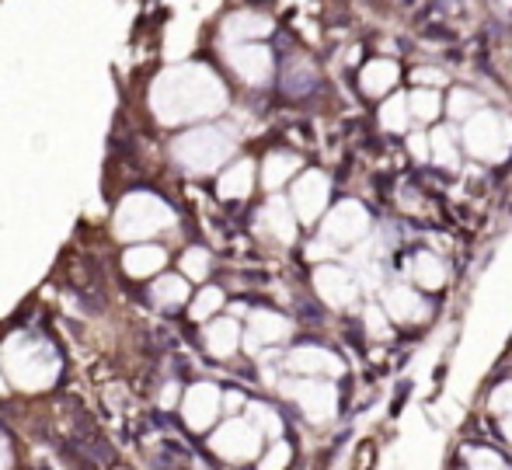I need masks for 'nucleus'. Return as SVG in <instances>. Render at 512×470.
Returning <instances> with one entry per match:
<instances>
[{
	"instance_id": "20",
	"label": "nucleus",
	"mask_w": 512,
	"mask_h": 470,
	"mask_svg": "<svg viewBox=\"0 0 512 470\" xmlns=\"http://www.w3.org/2000/svg\"><path fill=\"white\" fill-rule=\"evenodd\" d=\"M234 67L241 70L248 84H265L272 74V60L265 49H241V53L234 56Z\"/></svg>"
},
{
	"instance_id": "38",
	"label": "nucleus",
	"mask_w": 512,
	"mask_h": 470,
	"mask_svg": "<svg viewBox=\"0 0 512 470\" xmlns=\"http://www.w3.org/2000/svg\"><path fill=\"white\" fill-rule=\"evenodd\" d=\"M506 4H509V7H512V0H506Z\"/></svg>"
},
{
	"instance_id": "24",
	"label": "nucleus",
	"mask_w": 512,
	"mask_h": 470,
	"mask_svg": "<svg viewBox=\"0 0 512 470\" xmlns=\"http://www.w3.org/2000/svg\"><path fill=\"white\" fill-rule=\"evenodd\" d=\"M290 464H293V443L283 436L265 446V453L255 460V470H290Z\"/></svg>"
},
{
	"instance_id": "17",
	"label": "nucleus",
	"mask_w": 512,
	"mask_h": 470,
	"mask_svg": "<svg viewBox=\"0 0 512 470\" xmlns=\"http://www.w3.org/2000/svg\"><path fill=\"white\" fill-rule=\"evenodd\" d=\"M457 129L453 126H436L429 133L432 140V164H439L443 171H457L460 168V150H457Z\"/></svg>"
},
{
	"instance_id": "16",
	"label": "nucleus",
	"mask_w": 512,
	"mask_h": 470,
	"mask_svg": "<svg viewBox=\"0 0 512 470\" xmlns=\"http://www.w3.org/2000/svg\"><path fill=\"white\" fill-rule=\"evenodd\" d=\"M411 282H415L418 289H443L446 286V265L439 262L432 251H418L415 258H411Z\"/></svg>"
},
{
	"instance_id": "34",
	"label": "nucleus",
	"mask_w": 512,
	"mask_h": 470,
	"mask_svg": "<svg viewBox=\"0 0 512 470\" xmlns=\"http://www.w3.org/2000/svg\"><path fill=\"white\" fill-rule=\"evenodd\" d=\"M411 81H415L418 88H439V84H446V74L436 67H418L415 74H411Z\"/></svg>"
},
{
	"instance_id": "22",
	"label": "nucleus",
	"mask_w": 512,
	"mask_h": 470,
	"mask_svg": "<svg viewBox=\"0 0 512 470\" xmlns=\"http://www.w3.org/2000/svg\"><path fill=\"white\" fill-rule=\"evenodd\" d=\"M251 182H255V168L251 161H237L227 175L220 178V195L223 199H244L251 192Z\"/></svg>"
},
{
	"instance_id": "4",
	"label": "nucleus",
	"mask_w": 512,
	"mask_h": 470,
	"mask_svg": "<svg viewBox=\"0 0 512 470\" xmlns=\"http://www.w3.org/2000/svg\"><path fill=\"white\" fill-rule=\"evenodd\" d=\"M209 450L227 464H251L265 453V436L244 415H234L209 432Z\"/></svg>"
},
{
	"instance_id": "18",
	"label": "nucleus",
	"mask_w": 512,
	"mask_h": 470,
	"mask_svg": "<svg viewBox=\"0 0 512 470\" xmlns=\"http://www.w3.org/2000/svg\"><path fill=\"white\" fill-rule=\"evenodd\" d=\"M248 422L255 425L258 432H262L265 439H283L286 436V422H283V415H279V408H272V404H265V401H248Z\"/></svg>"
},
{
	"instance_id": "35",
	"label": "nucleus",
	"mask_w": 512,
	"mask_h": 470,
	"mask_svg": "<svg viewBox=\"0 0 512 470\" xmlns=\"http://www.w3.org/2000/svg\"><path fill=\"white\" fill-rule=\"evenodd\" d=\"M11 443H7V439L4 436H0V470H7V467H11Z\"/></svg>"
},
{
	"instance_id": "12",
	"label": "nucleus",
	"mask_w": 512,
	"mask_h": 470,
	"mask_svg": "<svg viewBox=\"0 0 512 470\" xmlns=\"http://www.w3.org/2000/svg\"><path fill=\"white\" fill-rule=\"evenodd\" d=\"M293 335L290 317L276 314V310H255L248 321V349H262V345H279Z\"/></svg>"
},
{
	"instance_id": "13",
	"label": "nucleus",
	"mask_w": 512,
	"mask_h": 470,
	"mask_svg": "<svg viewBox=\"0 0 512 470\" xmlns=\"http://www.w3.org/2000/svg\"><path fill=\"white\" fill-rule=\"evenodd\" d=\"M206 352L213 359H230L237 349H241V324L234 317H220V321H209L206 324Z\"/></svg>"
},
{
	"instance_id": "33",
	"label": "nucleus",
	"mask_w": 512,
	"mask_h": 470,
	"mask_svg": "<svg viewBox=\"0 0 512 470\" xmlns=\"http://www.w3.org/2000/svg\"><path fill=\"white\" fill-rule=\"evenodd\" d=\"M408 154L415 157L418 164L432 161V140L425 133H408Z\"/></svg>"
},
{
	"instance_id": "2",
	"label": "nucleus",
	"mask_w": 512,
	"mask_h": 470,
	"mask_svg": "<svg viewBox=\"0 0 512 470\" xmlns=\"http://www.w3.org/2000/svg\"><path fill=\"white\" fill-rule=\"evenodd\" d=\"M283 397H290L293 408L307 418L310 425H331L342 408V390L335 380H317V376H290L283 380Z\"/></svg>"
},
{
	"instance_id": "9",
	"label": "nucleus",
	"mask_w": 512,
	"mask_h": 470,
	"mask_svg": "<svg viewBox=\"0 0 512 470\" xmlns=\"http://www.w3.org/2000/svg\"><path fill=\"white\" fill-rule=\"evenodd\" d=\"M283 363L293 376H317V380H338L345 373V363L324 345H297Z\"/></svg>"
},
{
	"instance_id": "5",
	"label": "nucleus",
	"mask_w": 512,
	"mask_h": 470,
	"mask_svg": "<svg viewBox=\"0 0 512 470\" xmlns=\"http://www.w3.org/2000/svg\"><path fill=\"white\" fill-rule=\"evenodd\" d=\"M321 234H324V241L335 244V248H342V244H359L370 234V209L356 199H342L324 216Z\"/></svg>"
},
{
	"instance_id": "27",
	"label": "nucleus",
	"mask_w": 512,
	"mask_h": 470,
	"mask_svg": "<svg viewBox=\"0 0 512 470\" xmlns=\"http://www.w3.org/2000/svg\"><path fill=\"white\" fill-rule=\"evenodd\" d=\"M464 470H506V464H502V453L492 446H467Z\"/></svg>"
},
{
	"instance_id": "25",
	"label": "nucleus",
	"mask_w": 512,
	"mask_h": 470,
	"mask_svg": "<svg viewBox=\"0 0 512 470\" xmlns=\"http://www.w3.org/2000/svg\"><path fill=\"white\" fill-rule=\"evenodd\" d=\"M363 324H366V335L373 338V342H387L394 331V321L387 317L384 303H366L363 307Z\"/></svg>"
},
{
	"instance_id": "14",
	"label": "nucleus",
	"mask_w": 512,
	"mask_h": 470,
	"mask_svg": "<svg viewBox=\"0 0 512 470\" xmlns=\"http://www.w3.org/2000/svg\"><path fill=\"white\" fill-rule=\"evenodd\" d=\"M401 81V70L394 60H370L363 70H359V88L370 98H380V94H391Z\"/></svg>"
},
{
	"instance_id": "31",
	"label": "nucleus",
	"mask_w": 512,
	"mask_h": 470,
	"mask_svg": "<svg viewBox=\"0 0 512 470\" xmlns=\"http://www.w3.org/2000/svg\"><path fill=\"white\" fill-rule=\"evenodd\" d=\"M488 411H492L495 418H506V415H512V380L495 383L492 394H488Z\"/></svg>"
},
{
	"instance_id": "32",
	"label": "nucleus",
	"mask_w": 512,
	"mask_h": 470,
	"mask_svg": "<svg viewBox=\"0 0 512 470\" xmlns=\"http://www.w3.org/2000/svg\"><path fill=\"white\" fill-rule=\"evenodd\" d=\"M185 276L189 279H206V272H209V255L203 248H192L189 255H185Z\"/></svg>"
},
{
	"instance_id": "28",
	"label": "nucleus",
	"mask_w": 512,
	"mask_h": 470,
	"mask_svg": "<svg viewBox=\"0 0 512 470\" xmlns=\"http://www.w3.org/2000/svg\"><path fill=\"white\" fill-rule=\"evenodd\" d=\"M185 296H189V286H185V279H178V276H164L154 286V300L161 303V307H182Z\"/></svg>"
},
{
	"instance_id": "21",
	"label": "nucleus",
	"mask_w": 512,
	"mask_h": 470,
	"mask_svg": "<svg viewBox=\"0 0 512 470\" xmlns=\"http://www.w3.org/2000/svg\"><path fill=\"white\" fill-rule=\"evenodd\" d=\"M408 108H411V119L436 122L443 115V98H439L436 88H415L408 94Z\"/></svg>"
},
{
	"instance_id": "19",
	"label": "nucleus",
	"mask_w": 512,
	"mask_h": 470,
	"mask_svg": "<svg viewBox=\"0 0 512 470\" xmlns=\"http://www.w3.org/2000/svg\"><path fill=\"white\" fill-rule=\"evenodd\" d=\"M300 171V157L297 154H286V150H279V154H269L262 164V182L265 188H283L286 182H290L293 175Z\"/></svg>"
},
{
	"instance_id": "15",
	"label": "nucleus",
	"mask_w": 512,
	"mask_h": 470,
	"mask_svg": "<svg viewBox=\"0 0 512 470\" xmlns=\"http://www.w3.org/2000/svg\"><path fill=\"white\" fill-rule=\"evenodd\" d=\"M262 220L279 244H293V237H297V223H300L297 213H293V206H286L283 199H272L269 206L262 209Z\"/></svg>"
},
{
	"instance_id": "3",
	"label": "nucleus",
	"mask_w": 512,
	"mask_h": 470,
	"mask_svg": "<svg viewBox=\"0 0 512 470\" xmlns=\"http://www.w3.org/2000/svg\"><path fill=\"white\" fill-rule=\"evenodd\" d=\"M464 147L471 157L488 164H499L512 150V122L502 119L492 108H481L478 115L464 122Z\"/></svg>"
},
{
	"instance_id": "10",
	"label": "nucleus",
	"mask_w": 512,
	"mask_h": 470,
	"mask_svg": "<svg viewBox=\"0 0 512 470\" xmlns=\"http://www.w3.org/2000/svg\"><path fill=\"white\" fill-rule=\"evenodd\" d=\"M328 199H331V182L324 171H304L290 195L293 213H297L300 223H314L328 209Z\"/></svg>"
},
{
	"instance_id": "7",
	"label": "nucleus",
	"mask_w": 512,
	"mask_h": 470,
	"mask_svg": "<svg viewBox=\"0 0 512 470\" xmlns=\"http://www.w3.org/2000/svg\"><path fill=\"white\" fill-rule=\"evenodd\" d=\"M227 154H230V140L223 133H216V129L192 133L178 143V157H182L185 168H192V171H213Z\"/></svg>"
},
{
	"instance_id": "23",
	"label": "nucleus",
	"mask_w": 512,
	"mask_h": 470,
	"mask_svg": "<svg viewBox=\"0 0 512 470\" xmlns=\"http://www.w3.org/2000/svg\"><path fill=\"white\" fill-rule=\"evenodd\" d=\"M411 122V108H408V94H391V98L380 105V126L387 129V133H405Z\"/></svg>"
},
{
	"instance_id": "26",
	"label": "nucleus",
	"mask_w": 512,
	"mask_h": 470,
	"mask_svg": "<svg viewBox=\"0 0 512 470\" xmlns=\"http://www.w3.org/2000/svg\"><path fill=\"white\" fill-rule=\"evenodd\" d=\"M481 108H485V101L478 98L474 91H467V88H453L450 91V98H446V112L453 115V119H471V115H478Z\"/></svg>"
},
{
	"instance_id": "1",
	"label": "nucleus",
	"mask_w": 512,
	"mask_h": 470,
	"mask_svg": "<svg viewBox=\"0 0 512 470\" xmlns=\"http://www.w3.org/2000/svg\"><path fill=\"white\" fill-rule=\"evenodd\" d=\"M4 370L11 376V383L25 394H39L56 383L60 373V359L49 349L46 342H35V338H14L4 349Z\"/></svg>"
},
{
	"instance_id": "37",
	"label": "nucleus",
	"mask_w": 512,
	"mask_h": 470,
	"mask_svg": "<svg viewBox=\"0 0 512 470\" xmlns=\"http://www.w3.org/2000/svg\"><path fill=\"white\" fill-rule=\"evenodd\" d=\"M7 394V383H4V376H0V397H4Z\"/></svg>"
},
{
	"instance_id": "6",
	"label": "nucleus",
	"mask_w": 512,
	"mask_h": 470,
	"mask_svg": "<svg viewBox=\"0 0 512 470\" xmlns=\"http://www.w3.org/2000/svg\"><path fill=\"white\" fill-rule=\"evenodd\" d=\"M182 422L189 425L192 432H213L216 422L223 415V390L216 383H192L189 390L182 394Z\"/></svg>"
},
{
	"instance_id": "36",
	"label": "nucleus",
	"mask_w": 512,
	"mask_h": 470,
	"mask_svg": "<svg viewBox=\"0 0 512 470\" xmlns=\"http://www.w3.org/2000/svg\"><path fill=\"white\" fill-rule=\"evenodd\" d=\"M499 432H502V439H506V443L512 446V415L502 418V422H499Z\"/></svg>"
},
{
	"instance_id": "8",
	"label": "nucleus",
	"mask_w": 512,
	"mask_h": 470,
	"mask_svg": "<svg viewBox=\"0 0 512 470\" xmlns=\"http://www.w3.org/2000/svg\"><path fill=\"white\" fill-rule=\"evenodd\" d=\"M314 293L321 296V303H328L331 310H345L359 300V279L342 265H321L314 269Z\"/></svg>"
},
{
	"instance_id": "30",
	"label": "nucleus",
	"mask_w": 512,
	"mask_h": 470,
	"mask_svg": "<svg viewBox=\"0 0 512 470\" xmlns=\"http://www.w3.org/2000/svg\"><path fill=\"white\" fill-rule=\"evenodd\" d=\"M220 307H223V293H220V289H216V286H206L203 293L196 296V303H192L189 314L196 317V321H206V317H213Z\"/></svg>"
},
{
	"instance_id": "11",
	"label": "nucleus",
	"mask_w": 512,
	"mask_h": 470,
	"mask_svg": "<svg viewBox=\"0 0 512 470\" xmlns=\"http://www.w3.org/2000/svg\"><path fill=\"white\" fill-rule=\"evenodd\" d=\"M384 310L394 324H422L429 317V303L418 296V289L411 286H387L384 293Z\"/></svg>"
},
{
	"instance_id": "29",
	"label": "nucleus",
	"mask_w": 512,
	"mask_h": 470,
	"mask_svg": "<svg viewBox=\"0 0 512 470\" xmlns=\"http://www.w3.org/2000/svg\"><path fill=\"white\" fill-rule=\"evenodd\" d=\"M161 265H164V251H157V248H136V251H129V258H126V269L133 272V276H147V272L161 269Z\"/></svg>"
}]
</instances>
